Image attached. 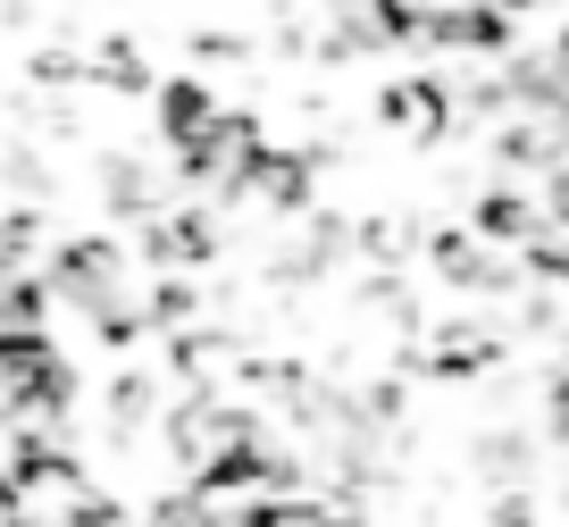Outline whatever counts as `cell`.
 <instances>
[{
	"label": "cell",
	"mask_w": 569,
	"mask_h": 527,
	"mask_svg": "<svg viewBox=\"0 0 569 527\" xmlns=\"http://www.w3.org/2000/svg\"><path fill=\"white\" fill-rule=\"evenodd\" d=\"M251 527H327V519H319V510H302V503H268Z\"/></svg>",
	"instance_id": "cell-1"
}]
</instances>
